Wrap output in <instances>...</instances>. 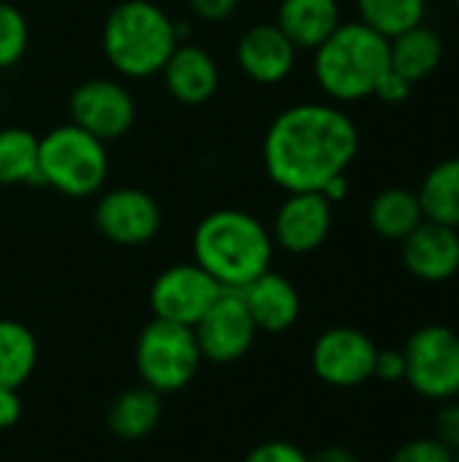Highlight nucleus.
Instances as JSON below:
<instances>
[{"label":"nucleus","instance_id":"b1692460","mask_svg":"<svg viewBox=\"0 0 459 462\" xmlns=\"http://www.w3.org/2000/svg\"><path fill=\"white\" fill-rule=\"evenodd\" d=\"M41 184L38 135L27 127L0 130V187Z\"/></svg>","mask_w":459,"mask_h":462},{"label":"nucleus","instance_id":"9b49d317","mask_svg":"<svg viewBox=\"0 0 459 462\" xmlns=\"http://www.w3.org/2000/svg\"><path fill=\"white\" fill-rule=\"evenodd\" d=\"M192 330L203 360L216 365L243 360L260 333L238 290H222V295Z\"/></svg>","mask_w":459,"mask_h":462},{"label":"nucleus","instance_id":"7ed1b4c3","mask_svg":"<svg viewBox=\"0 0 459 462\" xmlns=\"http://www.w3.org/2000/svg\"><path fill=\"white\" fill-rule=\"evenodd\" d=\"M179 43L176 22L154 0L116 3L100 30L106 60L127 79L157 76Z\"/></svg>","mask_w":459,"mask_h":462},{"label":"nucleus","instance_id":"7c9ffc66","mask_svg":"<svg viewBox=\"0 0 459 462\" xmlns=\"http://www.w3.org/2000/svg\"><path fill=\"white\" fill-rule=\"evenodd\" d=\"M195 19L206 24H222L238 11V0H187Z\"/></svg>","mask_w":459,"mask_h":462},{"label":"nucleus","instance_id":"39448f33","mask_svg":"<svg viewBox=\"0 0 459 462\" xmlns=\"http://www.w3.org/2000/svg\"><path fill=\"white\" fill-rule=\"evenodd\" d=\"M41 184L65 198H89L103 192L111 160L106 143L73 122L51 127L38 138Z\"/></svg>","mask_w":459,"mask_h":462},{"label":"nucleus","instance_id":"4be33fe9","mask_svg":"<svg viewBox=\"0 0 459 462\" xmlns=\"http://www.w3.org/2000/svg\"><path fill=\"white\" fill-rule=\"evenodd\" d=\"M38 363V341L32 330L16 319H0V390L27 384Z\"/></svg>","mask_w":459,"mask_h":462},{"label":"nucleus","instance_id":"2eb2a0df","mask_svg":"<svg viewBox=\"0 0 459 462\" xmlns=\"http://www.w3.org/2000/svg\"><path fill=\"white\" fill-rule=\"evenodd\" d=\"M403 244L406 271L427 284L449 282L459 273V230L425 219Z\"/></svg>","mask_w":459,"mask_h":462},{"label":"nucleus","instance_id":"f704fd0d","mask_svg":"<svg viewBox=\"0 0 459 462\" xmlns=\"http://www.w3.org/2000/svg\"><path fill=\"white\" fill-rule=\"evenodd\" d=\"M330 203H341L346 195H349V181H346V173H341V176H335V179H330L322 189H319Z\"/></svg>","mask_w":459,"mask_h":462},{"label":"nucleus","instance_id":"473e14b6","mask_svg":"<svg viewBox=\"0 0 459 462\" xmlns=\"http://www.w3.org/2000/svg\"><path fill=\"white\" fill-rule=\"evenodd\" d=\"M22 420V398L19 390H0V430L14 428Z\"/></svg>","mask_w":459,"mask_h":462},{"label":"nucleus","instance_id":"412c9836","mask_svg":"<svg viewBox=\"0 0 459 462\" xmlns=\"http://www.w3.org/2000/svg\"><path fill=\"white\" fill-rule=\"evenodd\" d=\"M160 417H162L160 393L141 384V387H133V390H124L122 395H116V401L108 409L106 422L116 439L138 441V439H146L157 428Z\"/></svg>","mask_w":459,"mask_h":462},{"label":"nucleus","instance_id":"4468645a","mask_svg":"<svg viewBox=\"0 0 459 462\" xmlns=\"http://www.w3.org/2000/svg\"><path fill=\"white\" fill-rule=\"evenodd\" d=\"M235 62L252 81L271 87L292 76L298 49L276 27V22H260L241 32L235 43Z\"/></svg>","mask_w":459,"mask_h":462},{"label":"nucleus","instance_id":"5701e85b","mask_svg":"<svg viewBox=\"0 0 459 462\" xmlns=\"http://www.w3.org/2000/svg\"><path fill=\"white\" fill-rule=\"evenodd\" d=\"M417 195L425 219L459 230V157L438 162L425 176Z\"/></svg>","mask_w":459,"mask_h":462},{"label":"nucleus","instance_id":"dca6fc26","mask_svg":"<svg viewBox=\"0 0 459 462\" xmlns=\"http://www.w3.org/2000/svg\"><path fill=\"white\" fill-rule=\"evenodd\" d=\"M168 95L184 106H203L219 89V65L197 43H179L160 70Z\"/></svg>","mask_w":459,"mask_h":462},{"label":"nucleus","instance_id":"6ab92c4d","mask_svg":"<svg viewBox=\"0 0 459 462\" xmlns=\"http://www.w3.org/2000/svg\"><path fill=\"white\" fill-rule=\"evenodd\" d=\"M441 62H444V41L436 30L425 24H417L390 38V68L411 84L433 76Z\"/></svg>","mask_w":459,"mask_h":462},{"label":"nucleus","instance_id":"c756f323","mask_svg":"<svg viewBox=\"0 0 459 462\" xmlns=\"http://www.w3.org/2000/svg\"><path fill=\"white\" fill-rule=\"evenodd\" d=\"M373 379H381L387 384L406 382V357H403V349H379L376 365H373Z\"/></svg>","mask_w":459,"mask_h":462},{"label":"nucleus","instance_id":"9d476101","mask_svg":"<svg viewBox=\"0 0 459 462\" xmlns=\"http://www.w3.org/2000/svg\"><path fill=\"white\" fill-rule=\"evenodd\" d=\"M222 295V287L192 260L165 268L149 290V306L157 319L195 328Z\"/></svg>","mask_w":459,"mask_h":462},{"label":"nucleus","instance_id":"ddd939ff","mask_svg":"<svg viewBox=\"0 0 459 462\" xmlns=\"http://www.w3.org/2000/svg\"><path fill=\"white\" fill-rule=\"evenodd\" d=\"M333 230V203L322 192H287L273 217V244L289 254L317 252Z\"/></svg>","mask_w":459,"mask_h":462},{"label":"nucleus","instance_id":"1a4fd4ad","mask_svg":"<svg viewBox=\"0 0 459 462\" xmlns=\"http://www.w3.org/2000/svg\"><path fill=\"white\" fill-rule=\"evenodd\" d=\"M379 346L357 328L341 325L325 330L311 349V368L319 382L335 390H354L373 379Z\"/></svg>","mask_w":459,"mask_h":462},{"label":"nucleus","instance_id":"f3484780","mask_svg":"<svg viewBox=\"0 0 459 462\" xmlns=\"http://www.w3.org/2000/svg\"><path fill=\"white\" fill-rule=\"evenodd\" d=\"M238 292L260 333H287L300 319V292L276 271H265Z\"/></svg>","mask_w":459,"mask_h":462},{"label":"nucleus","instance_id":"f8f14e48","mask_svg":"<svg viewBox=\"0 0 459 462\" xmlns=\"http://www.w3.org/2000/svg\"><path fill=\"white\" fill-rule=\"evenodd\" d=\"M95 225L111 244L143 246L157 238L162 211L154 195L138 187H114L100 192L95 203Z\"/></svg>","mask_w":459,"mask_h":462},{"label":"nucleus","instance_id":"aec40b11","mask_svg":"<svg viewBox=\"0 0 459 462\" xmlns=\"http://www.w3.org/2000/svg\"><path fill=\"white\" fill-rule=\"evenodd\" d=\"M368 222H371L373 233L387 241L409 238L425 222L419 195L406 187L381 189L368 208Z\"/></svg>","mask_w":459,"mask_h":462},{"label":"nucleus","instance_id":"6e6552de","mask_svg":"<svg viewBox=\"0 0 459 462\" xmlns=\"http://www.w3.org/2000/svg\"><path fill=\"white\" fill-rule=\"evenodd\" d=\"M70 122L103 143L127 135L135 125L138 106L133 92L116 79H87L81 81L70 97Z\"/></svg>","mask_w":459,"mask_h":462},{"label":"nucleus","instance_id":"c9c22d12","mask_svg":"<svg viewBox=\"0 0 459 462\" xmlns=\"http://www.w3.org/2000/svg\"><path fill=\"white\" fill-rule=\"evenodd\" d=\"M452 3H454V8H457V11H459V0H452Z\"/></svg>","mask_w":459,"mask_h":462},{"label":"nucleus","instance_id":"423d86ee","mask_svg":"<svg viewBox=\"0 0 459 462\" xmlns=\"http://www.w3.org/2000/svg\"><path fill=\"white\" fill-rule=\"evenodd\" d=\"M203 355L195 330L168 319H151L135 344V368L143 387L165 395L184 390L200 371Z\"/></svg>","mask_w":459,"mask_h":462},{"label":"nucleus","instance_id":"c85d7f7f","mask_svg":"<svg viewBox=\"0 0 459 462\" xmlns=\"http://www.w3.org/2000/svg\"><path fill=\"white\" fill-rule=\"evenodd\" d=\"M436 439L449 447L454 455L459 452V401H446L441 403L438 414H436Z\"/></svg>","mask_w":459,"mask_h":462},{"label":"nucleus","instance_id":"393cba45","mask_svg":"<svg viewBox=\"0 0 459 462\" xmlns=\"http://www.w3.org/2000/svg\"><path fill=\"white\" fill-rule=\"evenodd\" d=\"M360 22L384 35L387 41L425 24L427 0H357Z\"/></svg>","mask_w":459,"mask_h":462},{"label":"nucleus","instance_id":"0eeeda50","mask_svg":"<svg viewBox=\"0 0 459 462\" xmlns=\"http://www.w3.org/2000/svg\"><path fill=\"white\" fill-rule=\"evenodd\" d=\"M406 384L425 401L459 398V333L446 325H422L403 346Z\"/></svg>","mask_w":459,"mask_h":462},{"label":"nucleus","instance_id":"cd10ccee","mask_svg":"<svg viewBox=\"0 0 459 462\" xmlns=\"http://www.w3.org/2000/svg\"><path fill=\"white\" fill-rule=\"evenodd\" d=\"M241 462H308V455L292 441H262Z\"/></svg>","mask_w":459,"mask_h":462},{"label":"nucleus","instance_id":"20e7f679","mask_svg":"<svg viewBox=\"0 0 459 462\" xmlns=\"http://www.w3.org/2000/svg\"><path fill=\"white\" fill-rule=\"evenodd\" d=\"M390 70V41L368 24L341 22L335 32L314 49V79L335 103L373 97L376 84Z\"/></svg>","mask_w":459,"mask_h":462},{"label":"nucleus","instance_id":"72a5a7b5","mask_svg":"<svg viewBox=\"0 0 459 462\" xmlns=\"http://www.w3.org/2000/svg\"><path fill=\"white\" fill-rule=\"evenodd\" d=\"M308 462H363V460H360L352 449L333 444V447L319 449L317 455H308Z\"/></svg>","mask_w":459,"mask_h":462},{"label":"nucleus","instance_id":"f257e3e1","mask_svg":"<svg viewBox=\"0 0 459 462\" xmlns=\"http://www.w3.org/2000/svg\"><path fill=\"white\" fill-rule=\"evenodd\" d=\"M360 152L354 119L330 103H298L284 108L262 138L268 179L284 192H319L349 171Z\"/></svg>","mask_w":459,"mask_h":462},{"label":"nucleus","instance_id":"a211bd4d","mask_svg":"<svg viewBox=\"0 0 459 462\" xmlns=\"http://www.w3.org/2000/svg\"><path fill=\"white\" fill-rule=\"evenodd\" d=\"M341 24L338 0H281L276 27L295 43L298 51H314Z\"/></svg>","mask_w":459,"mask_h":462},{"label":"nucleus","instance_id":"2f4dec72","mask_svg":"<svg viewBox=\"0 0 459 462\" xmlns=\"http://www.w3.org/2000/svg\"><path fill=\"white\" fill-rule=\"evenodd\" d=\"M411 81H406L400 73H395L392 68L381 76V81L376 84V92H373V97H379L381 103H390V106H398V103H403V100H409V95H411Z\"/></svg>","mask_w":459,"mask_h":462},{"label":"nucleus","instance_id":"a878e982","mask_svg":"<svg viewBox=\"0 0 459 462\" xmlns=\"http://www.w3.org/2000/svg\"><path fill=\"white\" fill-rule=\"evenodd\" d=\"M30 46L27 16L14 5L0 0V70H8L22 62Z\"/></svg>","mask_w":459,"mask_h":462},{"label":"nucleus","instance_id":"f03ea898","mask_svg":"<svg viewBox=\"0 0 459 462\" xmlns=\"http://www.w3.org/2000/svg\"><path fill=\"white\" fill-rule=\"evenodd\" d=\"M273 249L271 230L241 208H216L206 214L192 233L195 263L222 290H243L271 271Z\"/></svg>","mask_w":459,"mask_h":462},{"label":"nucleus","instance_id":"e433bc0d","mask_svg":"<svg viewBox=\"0 0 459 462\" xmlns=\"http://www.w3.org/2000/svg\"><path fill=\"white\" fill-rule=\"evenodd\" d=\"M457 462H459V452H457Z\"/></svg>","mask_w":459,"mask_h":462},{"label":"nucleus","instance_id":"bb28decb","mask_svg":"<svg viewBox=\"0 0 459 462\" xmlns=\"http://www.w3.org/2000/svg\"><path fill=\"white\" fill-rule=\"evenodd\" d=\"M390 462H457V455L444 447L436 436L430 439H411L406 444H400Z\"/></svg>","mask_w":459,"mask_h":462}]
</instances>
